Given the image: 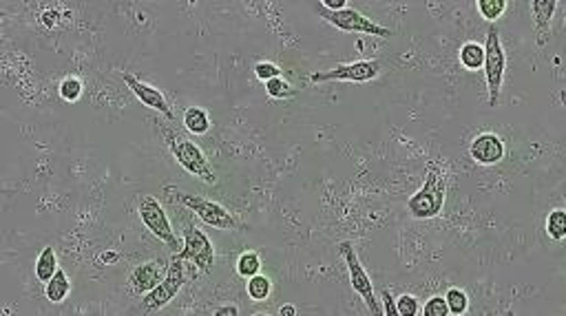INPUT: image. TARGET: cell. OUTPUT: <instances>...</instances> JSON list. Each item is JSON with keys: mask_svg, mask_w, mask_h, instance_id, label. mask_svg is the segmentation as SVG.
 I'll list each match as a JSON object with an SVG mask.
<instances>
[{"mask_svg": "<svg viewBox=\"0 0 566 316\" xmlns=\"http://www.w3.org/2000/svg\"><path fill=\"white\" fill-rule=\"evenodd\" d=\"M447 195L445 171L436 162H429L423 186L407 199V210L414 219H434L443 212Z\"/></svg>", "mask_w": 566, "mask_h": 316, "instance_id": "6da1fadb", "label": "cell"}, {"mask_svg": "<svg viewBox=\"0 0 566 316\" xmlns=\"http://www.w3.org/2000/svg\"><path fill=\"white\" fill-rule=\"evenodd\" d=\"M484 77H486V89H489V104L497 106L502 93V80H504V69H506V55L500 42V33H497L495 25L486 31V42H484Z\"/></svg>", "mask_w": 566, "mask_h": 316, "instance_id": "7a4b0ae2", "label": "cell"}, {"mask_svg": "<svg viewBox=\"0 0 566 316\" xmlns=\"http://www.w3.org/2000/svg\"><path fill=\"white\" fill-rule=\"evenodd\" d=\"M166 140H168V149H171L173 157L184 171H188L190 175H195L206 184H217V177H214L206 155H203V151L195 142L182 138V135H171V133L166 135Z\"/></svg>", "mask_w": 566, "mask_h": 316, "instance_id": "3957f363", "label": "cell"}, {"mask_svg": "<svg viewBox=\"0 0 566 316\" xmlns=\"http://www.w3.org/2000/svg\"><path fill=\"white\" fill-rule=\"evenodd\" d=\"M168 190L175 193L179 204H184L188 210L195 212L203 223H208L217 230H237V219L221 204H217V201L203 199V197L190 195V193H182V190H173V188H168Z\"/></svg>", "mask_w": 566, "mask_h": 316, "instance_id": "277c9868", "label": "cell"}, {"mask_svg": "<svg viewBox=\"0 0 566 316\" xmlns=\"http://www.w3.org/2000/svg\"><path fill=\"white\" fill-rule=\"evenodd\" d=\"M316 11H319V16L325 22H330L332 27L347 31V33H369V36H378V38H390L392 36L390 29L376 25V22H372L369 18H365L354 7H345L341 11H327L323 5H319V7H316Z\"/></svg>", "mask_w": 566, "mask_h": 316, "instance_id": "5b68a950", "label": "cell"}, {"mask_svg": "<svg viewBox=\"0 0 566 316\" xmlns=\"http://www.w3.org/2000/svg\"><path fill=\"white\" fill-rule=\"evenodd\" d=\"M173 259L190 261L192 266H197L199 272H210V268L214 263V245L208 236L197 228V225L186 223L184 245H182V250L173 254Z\"/></svg>", "mask_w": 566, "mask_h": 316, "instance_id": "8992f818", "label": "cell"}, {"mask_svg": "<svg viewBox=\"0 0 566 316\" xmlns=\"http://www.w3.org/2000/svg\"><path fill=\"white\" fill-rule=\"evenodd\" d=\"M338 250H341V254L345 259V266H347V272H349V284H352L354 292L365 301V306H367V310L372 314H383V310L378 308V301L374 299V286H372V279L365 272V268L360 266V261H358L356 248L349 241H343L341 245H338Z\"/></svg>", "mask_w": 566, "mask_h": 316, "instance_id": "52a82bcc", "label": "cell"}, {"mask_svg": "<svg viewBox=\"0 0 566 316\" xmlns=\"http://www.w3.org/2000/svg\"><path fill=\"white\" fill-rule=\"evenodd\" d=\"M184 281H186L184 261L171 257V263L166 266V275L160 281V286L151 290L149 295H144V301H142L144 310H162L164 306H168V303L177 297V292L182 290Z\"/></svg>", "mask_w": 566, "mask_h": 316, "instance_id": "ba28073f", "label": "cell"}, {"mask_svg": "<svg viewBox=\"0 0 566 316\" xmlns=\"http://www.w3.org/2000/svg\"><path fill=\"white\" fill-rule=\"evenodd\" d=\"M381 64L376 60H356L347 64H338L330 71H319L310 75V82H369L378 77Z\"/></svg>", "mask_w": 566, "mask_h": 316, "instance_id": "9c48e42d", "label": "cell"}, {"mask_svg": "<svg viewBox=\"0 0 566 316\" xmlns=\"http://www.w3.org/2000/svg\"><path fill=\"white\" fill-rule=\"evenodd\" d=\"M138 212H140V219H142V223L146 225V228H149L162 243H166L171 250L177 252V236H175V232L171 228V221H168L164 208L160 206V201H157L155 197L146 195V197L140 199Z\"/></svg>", "mask_w": 566, "mask_h": 316, "instance_id": "30bf717a", "label": "cell"}, {"mask_svg": "<svg viewBox=\"0 0 566 316\" xmlns=\"http://www.w3.org/2000/svg\"><path fill=\"white\" fill-rule=\"evenodd\" d=\"M469 155L473 162H478L482 166L497 164L504 157V142L491 131L478 133L469 146Z\"/></svg>", "mask_w": 566, "mask_h": 316, "instance_id": "8fae6325", "label": "cell"}, {"mask_svg": "<svg viewBox=\"0 0 566 316\" xmlns=\"http://www.w3.org/2000/svg\"><path fill=\"white\" fill-rule=\"evenodd\" d=\"M122 80L127 82V86L133 91V95L138 97L144 106H149V109H153V111H160L162 115H166V118H173L171 106H168L166 97H164V93L160 91V89H155V86H151V84H146V82L138 80V77H135L133 73H127V71L122 73Z\"/></svg>", "mask_w": 566, "mask_h": 316, "instance_id": "7c38bea8", "label": "cell"}, {"mask_svg": "<svg viewBox=\"0 0 566 316\" xmlns=\"http://www.w3.org/2000/svg\"><path fill=\"white\" fill-rule=\"evenodd\" d=\"M164 275H166V270L162 268V263L157 261V259H153V261H146L133 270L129 277V284L138 295H149L151 290L160 286Z\"/></svg>", "mask_w": 566, "mask_h": 316, "instance_id": "4fadbf2b", "label": "cell"}, {"mask_svg": "<svg viewBox=\"0 0 566 316\" xmlns=\"http://www.w3.org/2000/svg\"><path fill=\"white\" fill-rule=\"evenodd\" d=\"M55 272H58V257H55L53 248L47 245L42 248V252L36 259V279L40 284H49Z\"/></svg>", "mask_w": 566, "mask_h": 316, "instance_id": "5bb4252c", "label": "cell"}, {"mask_svg": "<svg viewBox=\"0 0 566 316\" xmlns=\"http://www.w3.org/2000/svg\"><path fill=\"white\" fill-rule=\"evenodd\" d=\"M69 292H71V284L62 270H58V272L53 275L49 284H44V295H47V299L51 303H62L66 297H69Z\"/></svg>", "mask_w": 566, "mask_h": 316, "instance_id": "9a60e30c", "label": "cell"}, {"mask_svg": "<svg viewBox=\"0 0 566 316\" xmlns=\"http://www.w3.org/2000/svg\"><path fill=\"white\" fill-rule=\"evenodd\" d=\"M458 58H460V64L465 66V69H469V71L482 69V64H484V49L480 47L478 42H465L460 47Z\"/></svg>", "mask_w": 566, "mask_h": 316, "instance_id": "2e32d148", "label": "cell"}, {"mask_svg": "<svg viewBox=\"0 0 566 316\" xmlns=\"http://www.w3.org/2000/svg\"><path fill=\"white\" fill-rule=\"evenodd\" d=\"M556 7H558L556 0H549V3L547 0H538V3L531 5V11H533V16H536V31L542 33V36H545L551 27V18H553Z\"/></svg>", "mask_w": 566, "mask_h": 316, "instance_id": "e0dca14e", "label": "cell"}, {"mask_svg": "<svg viewBox=\"0 0 566 316\" xmlns=\"http://www.w3.org/2000/svg\"><path fill=\"white\" fill-rule=\"evenodd\" d=\"M184 124H186V129L190 133H195V135H203V133H208L210 129V118H208V113L199 109V106H190L186 109L184 113Z\"/></svg>", "mask_w": 566, "mask_h": 316, "instance_id": "ac0fdd59", "label": "cell"}, {"mask_svg": "<svg viewBox=\"0 0 566 316\" xmlns=\"http://www.w3.org/2000/svg\"><path fill=\"white\" fill-rule=\"evenodd\" d=\"M246 292H248V297H250L255 303L259 301H266L270 297V292H273V281H270L266 275H253L250 279H248V284H246Z\"/></svg>", "mask_w": 566, "mask_h": 316, "instance_id": "d6986e66", "label": "cell"}, {"mask_svg": "<svg viewBox=\"0 0 566 316\" xmlns=\"http://www.w3.org/2000/svg\"><path fill=\"white\" fill-rule=\"evenodd\" d=\"M547 232L551 239H556V241H562L566 236V212L562 208L553 210L547 217Z\"/></svg>", "mask_w": 566, "mask_h": 316, "instance_id": "ffe728a7", "label": "cell"}, {"mask_svg": "<svg viewBox=\"0 0 566 316\" xmlns=\"http://www.w3.org/2000/svg\"><path fill=\"white\" fill-rule=\"evenodd\" d=\"M445 301H447L449 314H454V316L465 314L467 308H469V297L460 288H449L447 295H445Z\"/></svg>", "mask_w": 566, "mask_h": 316, "instance_id": "44dd1931", "label": "cell"}, {"mask_svg": "<svg viewBox=\"0 0 566 316\" xmlns=\"http://www.w3.org/2000/svg\"><path fill=\"white\" fill-rule=\"evenodd\" d=\"M259 270H262V259H259L257 252L248 250L239 257V261H237V272L244 279H250L253 275H257Z\"/></svg>", "mask_w": 566, "mask_h": 316, "instance_id": "7402d4cb", "label": "cell"}, {"mask_svg": "<svg viewBox=\"0 0 566 316\" xmlns=\"http://www.w3.org/2000/svg\"><path fill=\"white\" fill-rule=\"evenodd\" d=\"M58 93L64 102H77L82 95V82L77 77H64L58 86Z\"/></svg>", "mask_w": 566, "mask_h": 316, "instance_id": "603a6c76", "label": "cell"}, {"mask_svg": "<svg viewBox=\"0 0 566 316\" xmlns=\"http://www.w3.org/2000/svg\"><path fill=\"white\" fill-rule=\"evenodd\" d=\"M504 9H506V3L504 0H480L478 3V11H480V16L484 20H497L502 14H504Z\"/></svg>", "mask_w": 566, "mask_h": 316, "instance_id": "cb8c5ba5", "label": "cell"}, {"mask_svg": "<svg viewBox=\"0 0 566 316\" xmlns=\"http://www.w3.org/2000/svg\"><path fill=\"white\" fill-rule=\"evenodd\" d=\"M421 310H423L421 303L412 295H403L396 299V312H399V316H418Z\"/></svg>", "mask_w": 566, "mask_h": 316, "instance_id": "d4e9b609", "label": "cell"}, {"mask_svg": "<svg viewBox=\"0 0 566 316\" xmlns=\"http://www.w3.org/2000/svg\"><path fill=\"white\" fill-rule=\"evenodd\" d=\"M266 91L270 97H275V100H283V97H290L294 93V89L283 80V77H275V80H270L266 82Z\"/></svg>", "mask_w": 566, "mask_h": 316, "instance_id": "484cf974", "label": "cell"}, {"mask_svg": "<svg viewBox=\"0 0 566 316\" xmlns=\"http://www.w3.org/2000/svg\"><path fill=\"white\" fill-rule=\"evenodd\" d=\"M421 314H425V316H447L449 308H447L445 297H432L425 303V308L421 310Z\"/></svg>", "mask_w": 566, "mask_h": 316, "instance_id": "4316f807", "label": "cell"}, {"mask_svg": "<svg viewBox=\"0 0 566 316\" xmlns=\"http://www.w3.org/2000/svg\"><path fill=\"white\" fill-rule=\"evenodd\" d=\"M255 75L262 82H270V80H275V77H281V66L275 62H259L255 66Z\"/></svg>", "mask_w": 566, "mask_h": 316, "instance_id": "83f0119b", "label": "cell"}, {"mask_svg": "<svg viewBox=\"0 0 566 316\" xmlns=\"http://www.w3.org/2000/svg\"><path fill=\"white\" fill-rule=\"evenodd\" d=\"M383 301H385V310H383V314H387V316H399V312H396V301L390 297V292H383Z\"/></svg>", "mask_w": 566, "mask_h": 316, "instance_id": "f1b7e54d", "label": "cell"}, {"mask_svg": "<svg viewBox=\"0 0 566 316\" xmlns=\"http://www.w3.org/2000/svg\"><path fill=\"white\" fill-rule=\"evenodd\" d=\"M58 18H60L58 11H44V14H42V25L51 29V27L58 25Z\"/></svg>", "mask_w": 566, "mask_h": 316, "instance_id": "f546056e", "label": "cell"}, {"mask_svg": "<svg viewBox=\"0 0 566 316\" xmlns=\"http://www.w3.org/2000/svg\"><path fill=\"white\" fill-rule=\"evenodd\" d=\"M239 314V308L237 306H226V308H219L217 312H214V316H237Z\"/></svg>", "mask_w": 566, "mask_h": 316, "instance_id": "4dcf8cb0", "label": "cell"}, {"mask_svg": "<svg viewBox=\"0 0 566 316\" xmlns=\"http://www.w3.org/2000/svg\"><path fill=\"white\" fill-rule=\"evenodd\" d=\"M279 314L281 316H297V308H294V306H283V308H279Z\"/></svg>", "mask_w": 566, "mask_h": 316, "instance_id": "1f68e13d", "label": "cell"}, {"mask_svg": "<svg viewBox=\"0 0 566 316\" xmlns=\"http://www.w3.org/2000/svg\"><path fill=\"white\" fill-rule=\"evenodd\" d=\"M116 259H118L116 252H104V254H102V261H116Z\"/></svg>", "mask_w": 566, "mask_h": 316, "instance_id": "d6a6232c", "label": "cell"}]
</instances>
